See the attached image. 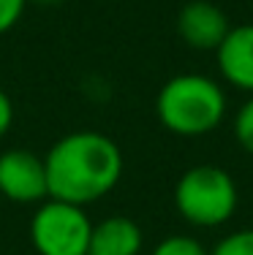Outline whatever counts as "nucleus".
Listing matches in <instances>:
<instances>
[{
  "mask_svg": "<svg viewBox=\"0 0 253 255\" xmlns=\"http://www.w3.org/2000/svg\"><path fill=\"white\" fill-rule=\"evenodd\" d=\"M210 255H253V228H243L224 236Z\"/></svg>",
  "mask_w": 253,
  "mask_h": 255,
  "instance_id": "10",
  "label": "nucleus"
},
{
  "mask_svg": "<svg viewBox=\"0 0 253 255\" xmlns=\"http://www.w3.org/2000/svg\"><path fill=\"white\" fill-rule=\"evenodd\" d=\"M153 255H210L194 236H166L155 245Z\"/></svg>",
  "mask_w": 253,
  "mask_h": 255,
  "instance_id": "9",
  "label": "nucleus"
},
{
  "mask_svg": "<svg viewBox=\"0 0 253 255\" xmlns=\"http://www.w3.org/2000/svg\"><path fill=\"white\" fill-rule=\"evenodd\" d=\"M93 223L84 206L44 198L30 220V242L38 255H87Z\"/></svg>",
  "mask_w": 253,
  "mask_h": 255,
  "instance_id": "4",
  "label": "nucleus"
},
{
  "mask_svg": "<svg viewBox=\"0 0 253 255\" xmlns=\"http://www.w3.org/2000/svg\"><path fill=\"white\" fill-rule=\"evenodd\" d=\"M177 33L191 49L215 52L229 33V19L215 3L207 0H191L183 5L177 16Z\"/></svg>",
  "mask_w": 253,
  "mask_h": 255,
  "instance_id": "6",
  "label": "nucleus"
},
{
  "mask_svg": "<svg viewBox=\"0 0 253 255\" xmlns=\"http://www.w3.org/2000/svg\"><path fill=\"white\" fill-rule=\"evenodd\" d=\"M142 245V228L131 217L112 215L93 226L87 255H139Z\"/></svg>",
  "mask_w": 253,
  "mask_h": 255,
  "instance_id": "8",
  "label": "nucleus"
},
{
  "mask_svg": "<svg viewBox=\"0 0 253 255\" xmlns=\"http://www.w3.org/2000/svg\"><path fill=\"white\" fill-rule=\"evenodd\" d=\"M221 76L232 87L253 95V25L229 27L218 49Z\"/></svg>",
  "mask_w": 253,
  "mask_h": 255,
  "instance_id": "7",
  "label": "nucleus"
},
{
  "mask_svg": "<svg viewBox=\"0 0 253 255\" xmlns=\"http://www.w3.org/2000/svg\"><path fill=\"white\" fill-rule=\"evenodd\" d=\"M30 3V0H27ZM33 3H44V5H55V3H63V0H33Z\"/></svg>",
  "mask_w": 253,
  "mask_h": 255,
  "instance_id": "14",
  "label": "nucleus"
},
{
  "mask_svg": "<svg viewBox=\"0 0 253 255\" xmlns=\"http://www.w3.org/2000/svg\"><path fill=\"white\" fill-rule=\"evenodd\" d=\"M240 193L232 174L221 166H194L174 187V206L196 228H218L237 212Z\"/></svg>",
  "mask_w": 253,
  "mask_h": 255,
  "instance_id": "3",
  "label": "nucleus"
},
{
  "mask_svg": "<svg viewBox=\"0 0 253 255\" xmlns=\"http://www.w3.org/2000/svg\"><path fill=\"white\" fill-rule=\"evenodd\" d=\"M0 193L14 204H41L49 198L44 157L30 149H8L0 155Z\"/></svg>",
  "mask_w": 253,
  "mask_h": 255,
  "instance_id": "5",
  "label": "nucleus"
},
{
  "mask_svg": "<svg viewBox=\"0 0 253 255\" xmlns=\"http://www.w3.org/2000/svg\"><path fill=\"white\" fill-rule=\"evenodd\" d=\"M49 198L76 206L95 204L123 177V152L98 130H76L52 144L44 157Z\"/></svg>",
  "mask_w": 253,
  "mask_h": 255,
  "instance_id": "1",
  "label": "nucleus"
},
{
  "mask_svg": "<svg viewBox=\"0 0 253 255\" xmlns=\"http://www.w3.org/2000/svg\"><path fill=\"white\" fill-rule=\"evenodd\" d=\"M155 112L174 136H207L226 117V93L204 74H180L161 87Z\"/></svg>",
  "mask_w": 253,
  "mask_h": 255,
  "instance_id": "2",
  "label": "nucleus"
},
{
  "mask_svg": "<svg viewBox=\"0 0 253 255\" xmlns=\"http://www.w3.org/2000/svg\"><path fill=\"white\" fill-rule=\"evenodd\" d=\"M27 0H0V35L16 27V22L25 14Z\"/></svg>",
  "mask_w": 253,
  "mask_h": 255,
  "instance_id": "12",
  "label": "nucleus"
},
{
  "mask_svg": "<svg viewBox=\"0 0 253 255\" xmlns=\"http://www.w3.org/2000/svg\"><path fill=\"white\" fill-rule=\"evenodd\" d=\"M234 136H237L240 147L253 155V95L240 106L237 117H234Z\"/></svg>",
  "mask_w": 253,
  "mask_h": 255,
  "instance_id": "11",
  "label": "nucleus"
},
{
  "mask_svg": "<svg viewBox=\"0 0 253 255\" xmlns=\"http://www.w3.org/2000/svg\"><path fill=\"white\" fill-rule=\"evenodd\" d=\"M11 123H14V103H11V98L0 90V138L8 133Z\"/></svg>",
  "mask_w": 253,
  "mask_h": 255,
  "instance_id": "13",
  "label": "nucleus"
}]
</instances>
